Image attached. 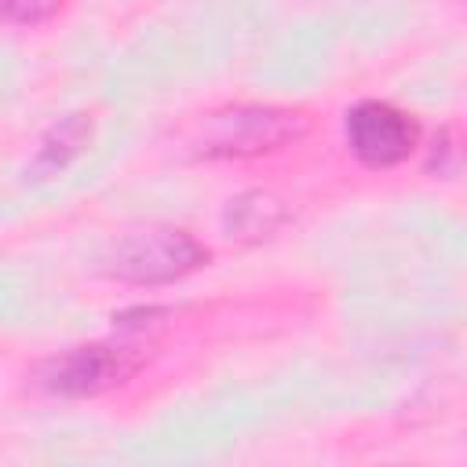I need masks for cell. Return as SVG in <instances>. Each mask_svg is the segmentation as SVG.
Masks as SVG:
<instances>
[{
    "mask_svg": "<svg viewBox=\"0 0 467 467\" xmlns=\"http://www.w3.org/2000/svg\"><path fill=\"white\" fill-rule=\"evenodd\" d=\"M343 139H347V150L358 157V164L383 171V168L409 161V153L420 142V124L390 102L365 99V102L347 109Z\"/></svg>",
    "mask_w": 467,
    "mask_h": 467,
    "instance_id": "4",
    "label": "cell"
},
{
    "mask_svg": "<svg viewBox=\"0 0 467 467\" xmlns=\"http://www.w3.org/2000/svg\"><path fill=\"white\" fill-rule=\"evenodd\" d=\"M208 263V248L182 226H139L128 230L106 255V274L120 285H171Z\"/></svg>",
    "mask_w": 467,
    "mask_h": 467,
    "instance_id": "2",
    "label": "cell"
},
{
    "mask_svg": "<svg viewBox=\"0 0 467 467\" xmlns=\"http://www.w3.org/2000/svg\"><path fill=\"white\" fill-rule=\"evenodd\" d=\"M303 131H306V120L296 109L237 102L208 113L201 120L193 146H197V157L204 161H241V157L277 153L296 139H303Z\"/></svg>",
    "mask_w": 467,
    "mask_h": 467,
    "instance_id": "1",
    "label": "cell"
},
{
    "mask_svg": "<svg viewBox=\"0 0 467 467\" xmlns=\"http://www.w3.org/2000/svg\"><path fill=\"white\" fill-rule=\"evenodd\" d=\"M288 219H292V212L281 197H274L270 190H248V193H241L226 204L223 230H226L230 241L259 244V241L274 237Z\"/></svg>",
    "mask_w": 467,
    "mask_h": 467,
    "instance_id": "5",
    "label": "cell"
},
{
    "mask_svg": "<svg viewBox=\"0 0 467 467\" xmlns=\"http://www.w3.org/2000/svg\"><path fill=\"white\" fill-rule=\"evenodd\" d=\"M66 0H0V22L7 26H40L62 11Z\"/></svg>",
    "mask_w": 467,
    "mask_h": 467,
    "instance_id": "7",
    "label": "cell"
},
{
    "mask_svg": "<svg viewBox=\"0 0 467 467\" xmlns=\"http://www.w3.org/2000/svg\"><path fill=\"white\" fill-rule=\"evenodd\" d=\"M142 365L131 343H80L44 358L33 368V383L55 398H95L128 383Z\"/></svg>",
    "mask_w": 467,
    "mask_h": 467,
    "instance_id": "3",
    "label": "cell"
},
{
    "mask_svg": "<svg viewBox=\"0 0 467 467\" xmlns=\"http://www.w3.org/2000/svg\"><path fill=\"white\" fill-rule=\"evenodd\" d=\"M91 142V117L88 113H69L62 117L55 128H47V135L40 139V150L33 157V175H58L69 161H77Z\"/></svg>",
    "mask_w": 467,
    "mask_h": 467,
    "instance_id": "6",
    "label": "cell"
}]
</instances>
